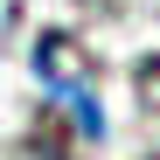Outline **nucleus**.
I'll return each mask as SVG.
<instances>
[{
    "label": "nucleus",
    "mask_w": 160,
    "mask_h": 160,
    "mask_svg": "<svg viewBox=\"0 0 160 160\" xmlns=\"http://www.w3.org/2000/svg\"><path fill=\"white\" fill-rule=\"evenodd\" d=\"M35 77L56 91V104L70 112V125L84 132V139H104V112H98V98H91V77H77V70H70V56H63V42H56V35L35 49Z\"/></svg>",
    "instance_id": "1"
}]
</instances>
